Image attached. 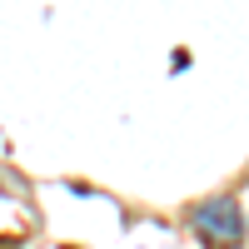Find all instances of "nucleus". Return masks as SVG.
<instances>
[{"label":"nucleus","mask_w":249,"mask_h":249,"mask_svg":"<svg viewBox=\"0 0 249 249\" xmlns=\"http://www.w3.org/2000/svg\"><path fill=\"white\" fill-rule=\"evenodd\" d=\"M195 230L204 239H214V244H234L244 234V219H239V210H234L230 199H210V204L195 210Z\"/></svg>","instance_id":"1"}]
</instances>
